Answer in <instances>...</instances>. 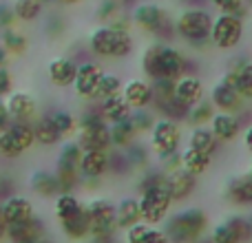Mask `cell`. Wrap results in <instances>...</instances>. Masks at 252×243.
<instances>
[{
    "label": "cell",
    "instance_id": "obj_1",
    "mask_svg": "<svg viewBox=\"0 0 252 243\" xmlns=\"http://www.w3.org/2000/svg\"><path fill=\"white\" fill-rule=\"evenodd\" d=\"M213 13L206 7H186L173 18L175 33L188 49L201 51L210 44V27H213Z\"/></svg>",
    "mask_w": 252,
    "mask_h": 243
},
{
    "label": "cell",
    "instance_id": "obj_2",
    "mask_svg": "<svg viewBox=\"0 0 252 243\" xmlns=\"http://www.w3.org/2000/svg\"><path fill=\"white\" fill-rule=\"evenodd\" d=\"M130 22H133V27H137L139 31L153 35L157 42L173 44V40L177 38V33H175V22H173V18H170L168 9L157 2H137L130 9Z\"/></svg>",
    "mask_w": 252,
    "mask_h": 243
},
{
    "label": "cell",
    "instance_id": "obj_3",
    "mask_svg": "<svg viewBox=\"0 0 252 243\" xmlns=\"http://www.w3.org/2000/svg\"><path fill=\"white\" fill-rule=\"evenodd\" d=\"M89 49L102 60H126L135 51L133 31H120L109 25H100L89 33Z\"/></svg>",
    "mask_w": 252,
    "mask_h": 243
},
{
    "label": "cell",
    "instance_id": "obj_4",
    "mask_svg": "<svg viewBox=\"0 0 252 243\" xmlns=\"http://www.w3.org/2000/svg\"><path fill=\"white\" fill-rule=\"evenodd\" d=\"M164 235L168 243H195L208 228V217L201 208H186L164 219Z\"/></svg>",
    "mask_w": 252,
    "mask_h": 243
},
{
    "label": "cell",
    "instance_id": "obj_5",
    "mask_svg": "<svg viewBox=\"0 0 252 243\" xmlns=\"http://www.w3.org/2000/svg\"><path fill=\"white\" fill-rule=\"evenodd\" d=\"M246 35V20L232 13H219L213 18L210 27V44L219 51H232L244 42Z\"/></svg>",
    "mask_w": 252,
    "mask_h": 243
},
{
    "label": "cell",
    "instance_id": "obj_6",
    "mask_svg": "<svg viewBox=\"0 0 252 243\" xmlns=\"http://www.w3.org/2000/svg\"><path fill=\"white\" fill-rule=\"evenodd\" d=\"M137 204H139L142 221L148 223V226H157V223H161L168 217L173 199H170V192L166 188V183H159V186L146 188V190L139 192Z\"/></svg>",
    "mask_w": 252,
    "mask_h": 243
},
{
    "label": "cell",
    "instance_id": "obj_7",
    "mask_svg": "<svg viewBox=\"0 0 252 243\" xmlns=\"http://www.w3.org/2000/svg\"><path fill=\"white\" fill-rule=\"evenodd\" d=\"M33 146L35 139L31 122H11L9 128L0 133V157L4 159H18Z\"/></svg>",
    "mask_w": 252,
    "mask_h": 243
},
{
    "label": "cell",
    "instance_id": "obj_8",
    "mask_svg": "<svg viewBox=\"0 0 252 243\" xmlns=\"http://www.w3.org/2000/svg\"><path fill=\"white\" fill-rule=\"evenodd\" d=\"M89 217V228L95 239H109L118 230V219H115V204L106 197H95L89 204H84Z\"/></svg>",
    "mask_w": 252,
    "mask_h": 243
},
{
    "label": "cell",
    "instance_id": "obj_9",
    "mask_svg": "<svg viewBox=\"0 0 252 243\" xmlns=\"http://www.w3.org/2000/svg\"><path fill=\"white\" fill-rule=\"evenodd\" d=\"M151 135V152L155 159H161L166 155H173L182 148V128L179 122L166 120V118H157L153 128L148 130Z\"/></svg>",
    "mask_w": 252,
    "mask_h": 243
},
{
    "label": "cell",
    "instance_id": "obj_10",
    "mask_svg": "<svg viewBox=\"0 0 252 243\" xmlns=\"http://www.w3.org/2000/svg\"><path fill=\"white\" fill-rule=\"evenodd\" d=\"M182 75H195V64L190 56H186L175 44L159 42V78L179 80Z\"/></svg>",
    "mask_w": 252,
    "mask_h": 243
},
{
    "label": "cell",
    "instance_id": "obj_11",
    "mask_svg": "<svg viewBox=\"0 0 252 243\" xmlns=\"http://www.w3.org/2000/svg\"><path fill=\"white\" fill-rule=\"evenodd\" d=\"M104 75V69H102L100 62L95 60H87V62H80L78 71H75V80H73V91L80 100L89 102L93 100L95 95V87L100 82V78Z\"/></svg>",
    "mask_w": 252,
    "mask_h": 243
},
{
    "label": "cell",
    "instance_id": "obj_12",
    "mask_svg": "<svg viewBox=\"0 0 252 243\" xmlns=\"http://www.w3.org/2000/svg\"><path fill=\"white\" fill-rule=\"evenodd\" d=\"M210 104L215 106V111L221 113H244L246 111V100L226 82L223 78H219L217 82L210 87Z\"/></svg>",
    "mask_w": 252,
    "mask_h": 243
},
{
    "label": "cell",
    "instance_id": "obj_13",
    "mask_svg": "<svg viewBox=\"0 0 252 243\" xmlns=\"http://www.w3.org/2000/svg\"><path fill=\"white\" fill-rule=\"evenodd\" d=\"M4 102L13 122H33L38 118V100L29 91H11Z\"/></svg>",
    "mask_w": 252,
    "mask_h": 243
},
{
    "label": "cell",
    "instance_id": "obj_14",
    "mask_svg": "<svg viewBox=\"0 0 252 243\" xmlns=\"http://www.w3.org/2000/svg\"><path fill=\"white\" fill-rule=\"evenodd\" d=\"M206 97V87L199 75H182L175 80V100L182 102L186 109H192Z\"/></svg>",
    "mask_w": 252,
    "mask_h": 243
},
{
    "label": "cell",
    "instance_id": "obj_15",
    "mask_svg": "<svg viewBox=\"0 0 252 243\" xmlns=\"http://www.w3.org/2000/svg\"><path fill=\"white\" fill-rule=\"evenodd\" d=\"M80 182L84 179H102L109 173V151H82L78 161Z\"/></svg>",
    "mask_w": 252,
    "mask_h": 243
},
{
    "label": "cell",
    "instance_id": "obj_16",
    "mask_svg": "<svg viewBox=\"0 0 252 243\" xmlns=\"http://www.w3.org/2000/svg\"><path fill=\"white\" fill-rule=\"evenodd\" d=\"M75 71H78V62L66 56H58L49 60L47 78L56 89H71L75 80Z\"/></svg>",
    "mask_w": 252,
    "mask_h": 243
},
{
    "label": "cell",
    "instance_id": "obj_17",
    "mask_svg": "<svg viewBox=\"0 0 252 243\" xmlns=\"http://www.w3.org/2000/svg\"><path fill=\"white\" fill-rule=\"evenodd\" d=\"M0 210H2V217L4 221L9 223H20V221H27L35 214V208H33V201L25 195H9L7 199L0 201Z\"/></svg>",
    "mask_w": 252,
    "mask_h": 243
},
{
    "label": "cell",
    "instance_id": "obj_18",
    "mask_svg": "<svg viewBox=\"0 0 252 243\" xmlns=\"http://www.w3.org/2000/svg\"><path fill=\"white\" fill-rule=\"evenodd\" d=\"M122 97L130 109H148L153 104V89L146 78H130L122 87Z\"/></svg>",
    "mask_w": 252,
    "mask_h": 243
},
{
    "label": "cell",
    "instance_id": "obj_19",
    "mask_svg": "<svg viewBox=\"0 0 252 243\" xmlns=\"http://www.w3.org/2000/svg\"><path fill=\"white\" fill-rule=\"evenodd\" d=\"M208 126H210V130H213V135L221 144L235 142V139L239 137V133L244 130V124H241L239 115L237 113H221V111H217V113L213 115V120H210Z\"/></svg>",
    "mask_w": 252,
    "mask_h": 243
},
{
    "label": "cell",
    "instance_id": "obj_20",
    "mask_svg": "<svg viewBox=\"0 0 252 243\" xmlns=\"http://www.w3.org/2000/svg\"><path fill=\"white\" fill-rule=\"evenodd\" d=\"M166 188L170 192V199L175 201H184L195 192L197 188V177L190 173H186L184 168H175L170 173H166Z\"/></svg>",
    "mask_w": 252,
    "mask_h": 243
},
{
    "label": "cell",
    "instance_id": "obj_21",
    "mask_svg": "<svg viewBox=\"0 0 252 243\" xmlns=\"http://www.w3.org/2000/svg\"><path fill=\"white\" fill-rule=\"evenodd\" d=\"M44 223L40 217H31L27 221H20V223H9L7 230H4V239L9 243H20V241H27V239H40L44 237Z\"/></svg>",
    "mask_w": 252,
    "mask_h": 243
},
{
    "label": "cell",
    "instance_id": "obj_22",
    "mask_svg": "<svg viewBox=\"0 0 252 243\" xmlns=\"http://www.w3.org/2000/svg\"><path fill=\"white\" fill-rule=\"evenodd\" d=\"M226 197L235 206H252V177L248 173L232 175L226 182Z\"/></svg>",
    "mask_w": 252,
    "mask_h": 243
},
{
    "label": "cell",
    "instance_id": "obj_23",
    "mask_svg": "<svg viewBox=\"0 0 252 243\" xmlns=\"http://www.w3.org/2000/svg\"><path fill=\"white\" fill-rule=\"evenodd\" d=\"M29 188L31 192H35L42 199H53L56 195H60V183H58V177L53 170H33L29 177Z\"/></svg>",
    "mask_w": 252,
    "mask_h": 243
},
{
    "label": "cell",
    "instance_id": "obj_24",
    "mask_svg": "<svg viewBox=\"0 0 252 243\" xmlns=\"http://www.w3.org/2000/svg\"><path fill=\"white\" fill-rule=\"evenodd\" d=\"M210 166H213V157L206 155V152H199L190 146L179 151V168H184L186 173L195 175V177L206 175L210 170Z\"/></svg>",
    "mask_w": 252,
    "mask_h": 243
},
{
    "label": "cell",
    "instance_id": "obj_25",
    "mask_svg": "<svg viewBox=\"0 0 252 243\" xmlns=\"http://www.w3.org/2000/svg\"><path fill=\"white\" fill-rule=\"evenodd\" d=\"M188 146L215 157L219 152V148H221V142L213 135L210 126H192L190 133H188Z\"/></svg>",
    "mask_w": 252,
    "mask_h": 243
},
{
    "label": "cell",
    "instance_id": "obj_26",
    "mask_svg": "<svg viewBox=\"0 0 252 243\" xmlns=\"http://www.w3.org/2000/svg\"><path fill=\"white\" fill-rule=\"evenodd\" d=\"M246 102H252V60L246 62L244 66H239L237 71H226L221 75Z\"/></svg>",
    "mask_w": 252,
    "mask_h": 243
},
{
    "label": "cell",
    "instance_id": "obj_27",
    "mask_svg": "<svg viewBox=\"0 0 252 243\" xmlns=\"http://www.w3.org/2000/svg\"><path fill=\"white\" fill-rule=\"evenodd\" d=\"M31 126H33V139L38 146L42 148H53L58 146V144L62 142V135L58 133V128L51 124V120H49V115H38L33 122H31Z\"/></svg>",
    "mask_w": 252,
    "mask_h": 243
},
{
    "label": "cell",
    "instance_id": "obj_28",
    "mask_svg": "<svg viewBox=\"0 0 252 243\" xmlns=\"http://www.w3.org/2000/svg\"><path fill=\"white\" fill-rule=\"evenodd\" d=\"M84 204L75 197V192H60L53 197V214L58 221H69L71 217H75L78 213H82Z\"/></svg>",
    "mask_w": 252,
    "mask_h": 243
},
{
    "label": "cell",
    "instance_id": "obj_29",
    "mask_svg": "<svg viewBox=\"0 0 252 243\" xmlns=\"http://www.w3.org/2000/svg\"><path fill=\"white\" fill-rule=\"evenodd\" d=\"M115 219H118V230H128L130 226L142 221L137 197H126V199L118 201L115 204Z\"/></svg>",
    "mask_w": 252,
    "mask_h": 243
},
{
    "label": "cell",
    "instance_id": "obj_30",
    "mask_svg": "<svg viewBox=\"0 0 252 243\" xmlns=\"http://www.w3.org/2000/svg\"><path fill=\"white\" fill-rule=\"evenodd\" d=\"M130 106L126 104V100L122 97V93L120 95H113L109 97V100H102L100 102V115L102 120L106 122V124H115V122H122L130 115Z\"/></svg>",
    "mask_w": 252,
    "mask_h": 243
},
{
    "label": "cell",
    "instance_id": "obj_31",
    "mask_svg": "<svg viewBox=\"0 0 252 243\" xmlns=\"http://www.w3.org/2000/svg\"><path fill=\"white\" fill-rule=\"evenodd\" d=\"M0 47L9 53V56H25L29 49V38L25 31H20L18 27L0 31Z\"/></svg>",
    "mask_w": 252,
    "mask_h": 243
},
{
    "label": "cell",
    "instance_id": "obj_32",
    "mask_svg": "<svg viewBox=\"0 0 252 243\" xmlns=\"http://www.w3.org/2000/svg\"><path fill=\"white\" fill-rule=\"evenodd\" d=\"M126 243H168V239L155 226H148V223L139 221L126 230Z\"/></svg>",
    "mask_w": 252,
    "mask_h": 243
},
{
    "label": "cell",
    "instance_id": "obj_33",
    "mask_svg": "<svg viewBox=\"0 0 252 243\" xmlns=\"http://www.w3.org/2000/svg\"><path fill=\"white\" fill-rule=\"evenodd\" d=\"M109 133H111V148H118V151H124L128 144H133L137 139V130L133 128L128 118L122 122H115V124H109Z\"/></svg>",
    "mask_w": 252,
    "mask_h": 243
},
{
    "label": "cell",
    "instance_id": "obj_34",
    "mask_svg": "<svg viewBox=\"0 0 252 243\" xmlns=\"http://www.w3.org/2000/svg\"><path fill=\"white\" fill-rule=\"evenodd\" d=\"M151 155H153L151 148H148L146 144L137 142V139L124 148V157H126V161H128V166H130V173L148 168V166H151Z\"/></svg>",
    "mask_w": 252,
    "mask_h": 243
},
{
    "label": "cell",
    "instance_id": "obj_35",
    "mask_svg": "<svg viewBox=\"0 0 252 243\" xmlns=\"http://www.w3.org/2000/svg\"><path fill=\"white\" fill-rule=\"evenodd\" d=\"M139 69H142V75L148 80V82L159 78V42L148 44V47L142 51Z\"/></svg>",
    "mask_w": 252,
    "mask_h": 243
},
{
    "label": "cell",
    "instance_id": "obj_36",
    "mask_svg": "<svg viewBox=\"0 0 252 243\" xmlns=\"http://www.w3.org/2000/svg\"><path fill=\"white\" fill-rule=\"evenodd\" d=\"M62 232H64L66 239L71 241H82L91 235V228H89V217H87V210L82 208V213H78L75 217H71L69 221H62Z\"/></svg>",
    "mask_w": 252,
    "mask_h": 243
},
{
    "label": "cell",
    "instance_id": "obj_37",
    "mask_svg": "<svg viewBox=\"0 0 252 243\" xmlns=\"http://www.w3.org/2000/svg\"><path fill=\"white\" fill-rule=\"evenodd\" d=\"M11 9L16 13L18 22L31 25V22H35L44 13V2H40V0H13Z\"/></svg>",
    "mask_w": 252,
    "mask_h": 243
},
{
    "label": "cell",
    "instance_id": "obj_38",
    "mask_svg": "<svg viewBox=\"0 0 252 243\" xmlns=\"http://www.w3.org/2000/svg\"><path fill=\"white\" fill-rule=\"evenodd\" d=\"M47 115H49V120H51V124L58 128V133L62 135V139L75 135V130H78V118H75L71 111L56 109V111H49Z\"/></svg>",
    "mask_w": 252,
    "mask_h": 243
},
{
    "label": "cell",
    "instance_id": "obj_39",
    "mask_svg": "<svg viewBox=\"0 0 252 243\" xmlns=\"http://www.w3.org/2000/svg\"><path fill=\"white\" fill-rule=\"evenodd\" d=\"M122 87H124V80L120 78L118 73H104L95 87L93 100L102 102V100H109V97H113V95H120V93H122Z\"/></svg>",
    "mask_w": 252,
    "mask_h": 243
},
{
    "label": "cell",
    "instance_id": "obj_40",
    "mask_svg": "<svg viewBox=\"0 0 252 243\" xmlns=\"http://www.w3.org/2000/svg\"><path fill=\"white\" fill-rule=\"evenodd\" d=\"M82 157V148L75 139H66L62 142L60 151H58V161L56 166H66V168H78V161Z\"/></svg>",
    "mask_w": 252,
    "mask_h": 243
},
{
    "label": "cell",
    "instance_id": "obj_41",
    "mask_svg": "<svg viewBox=\"0 0 252 243\" xmlns=\"http://www.w3.org/2000/svg\"><path fill=\"white\" fill-rule=\"evenodd\" d=\"M215 113H217V111H215V106L210 104V100H206V97H204L199 104H195L192 109H188L186 122L190 126H208Z\"/></svg>",
    "mask_w": 252,
    "mask_h": 243
},
{
    "label": "cell",
    "instance_id": "obj_42",
    "mask_svg": "<svg viewBox=\"0 0 252 243\" xmlns=\"http://www.w3.org/2000/svg\"><path fill=\"white\" fill-rule=\"evenodd\" d=\"M128 120H130L133 128L137 130V135H139V133H148V130L153 128L157 115H155V111L148 106V109H133L130 115H128Z\"/></svg>",
    "mask_w": 252,
    "mask_h": 243
},
{
    "label": "cell",
    "instance_id": "obj_43",
    "mask_svg": "<svg viewBox=\"0 0 252 243\" xmlns=\"http://www.w3.org/2000/svg\"><path fill=\"white\" fill-rule=\"evenodd\" d=\"M122 4L118 2V0H100L95 7V18L102 22V25H109L111 20H115V18L122 13Z\"/></svg>",
    "mask_w": 252,
    "mask_h": 243
},
{
    "label": "cell",
    "instance_id": "obj_44",
    "mask_svg": "<svg viewBox=\"0 0 252 243\" xmlns=\"http://www.w3.org/2000/svg\"><path fill=\"white\" fill-rule=\"evenodd\" d=\"M219 13H232V16H239L246 20L248 16V7H246L244 0H208Z\"/></svg>",
    "mask_w": 252,
    "mask_h": 243
},
{
    "label": "cell",
    "instance_id": "obj_45",
    "mask_svg": "<svg viewBox=\"0 0 252 243\" xmlns=\"http://www.w3.org/2000/svg\"><path fill=\"white\" fill-rule=\"evenodd\" d=\"M226 223L230 226V230L235 232L239 241H248L250 237H252V226H250L248 219H244V217H230V219H226Z\"/></svg>",
    "mask_w": 252,
    "mask_h": 243
},
{
    "label": "cell",
    "instance_id": "obj_46",
    "mask_svg": "<svg viewBox=\"0 0 252 243\" xmlns=\"http://www.w3.org/2000/svg\"><path fill=\"white\" fill-rule=\"evenodd\" d=\"M210 241H213V243H241L239 239H237L235 232L230 230V226H228L226 221H223V223H217V226L213 228Z\"/></svg>",
    "mask_w": 252,
    "mask_h": 243
},
{
    "label": "cell",
    "instance_id": "obj_47",
    "mask_svg": "<svg viewBox=\"0 0 252 243\" xmlns=\"http://www.w3.org/2000/svg\"><path fill=\"white\" fill-rule=\"evenodd\" d=\"M16 25H18V20H16V13H13L11 4L0 2V31L11 29V27H16Z\"/></svg>",
    "mask_w": 252,
    "mask_h": 243
},
{
    "label": "cell",
    "instance_id": "obj_48",
    "mask_svg": "<svg viewBox=\"0 0 252 243\" xmlns=\"http://www.w3.org/2000/svg\"><path fill=\"white\" fill-rule=\"evenodd\" d=\"M11 91H13V73L9 71V66H0V100H4Z\"/></svg>",
    "mask_w": 252,
    "mask_h": 243
},
{
    "label": "cell",
    "instance_id": "obj_49",
    "mask_svg": "<svg viewBox=\"0 0 252 243\" xmlns=\"http://www.w3.org/2000/svg\"><path fill=\"white\" fill-rule=\"evenodd\" d=\"M44 29H47V33L51 35V38H58V35L64 31V20H62L60 16H51L47 20V25H44Z\"/></svg>",
    "mask_w": 252,
    "mask_h": 243
},
{
    "label": "cell",
    "instance_id": "obj_50",
    "mask_svg": "<svg viewBox=\"0 0 252 243\" xmlns=\"http://www.w3.org/2000/svg\"><path fill=\"white\" fill-rule=\"evenodd\" d=\"M11 115H9V109H7V102L0 100V133H2L4 128H9V124H11Z\"/></svg>",
    "mask_w": 252,
    "mask_h": 243
},
{
    "label": "cell",
    "instance_id": "obj_51",
    "mask_svg": "<svg viewBox=\"0 0 252 243\" xmlns=\"http://www.w3.org/2000/svg\"><path fill=\"white\" fill-rule=\"evenodd\" d=\"M241 139H244V146L248 148V152L252 155V122L244 128V137H241Z\"/></svg>",
    "mask_w": 252,
    "mask_h": 243
},
{
    "label": "cell",
    "instance_id": "obj_52",
    "mask_svg": "<svg viewBox=\"0 0 252 243\" xmlns=\"http://www.w3.org/2000/svg\"><path fill=\"white\" fill-rule=\"evenodd\" d=\"M9 58H11V56H9V53L0 47V66H9Z\"/></svg>",
    "mask_w": 252,
    "mask_h": 243
},
{
    "label": "cell",
    "instance_id": "obj_53",
    "mask_svg": "<svg viewBox=\"0 0 252 243\" xmlns=\"http://www.w3.org/2000/svg\"><path fill=\"white\" fill-rule=\"evenodd\" d=\"M4 230H7V221H4V217H2V210H0V241L4 239Z\"/></svg>",
    "mask_w": 252,
    "mask_h": 243
},
{
    "label": "cell",
    "instance_id": "obj_54",
    "mask_svg": "<svg viewBox=\"0 0 252 243\" xmlns=\"http://www.w3.org/2000/svg\"><path fill=\"white\" fill-rule=\"evenodd\" d=\"M206 0H186V7H204Z\"/></svg>",
    "mask_w": 252,
    "mask_h": 243
},
{
    "label": "cell",
    "instance_id": "obj_55",
    "mask_svg": "<svg viewBox=\"0 0 252 243\" xmlns=\"http://www.w3.org/2000/svg\"><path fill=\"white\" fill-rule=\"evenodd\" d=\"M56 2H60V4H78V2H82V0H56Z\"/></svg>",
    "mask_w": 252,
    "mask_h": 243
},
{
    "label": "cell",
    "instance_id": "obj_56",
    "mask_svg": "<svg viewBox=\"0 0 252 243\" xmlns=\"http://www.w3.org/2000/svg\"><path fill=\"white\" fill-rule=\"evenodd\" d=\"M20 243H47V241H44V237H40V239H27V241H20Z\"/></svg>",
    "mask_w": 252,
    "mask_h": 243
},
{
    "label": "cell",
    "instance_id": "obj_57",
    "mask_svg": "<svg viewBox=\"0 0 252 243\" xmlns=\"http://www.w3.org/2000/svg\"><path fill=\"white\" fill-rule=\"evenodd\" d=\"M244 2H246V7L248 9H252V0H244Z\"/></svg>",
    "mask_w": 252,
    "mask_h": 243
},
{
    "label": "cell",
    "instance_id": "obj_58",
    "mask_svg": "<svg viewBox=\"0 0 252 243\" xmlns=\"http://www.w3.org/2000/svg\"><path fill=\"white\" fill-rule=\"evenodd\" d=\"M248 175L252 177V159H250V166H248Z\"/></svg>",
    "mask_w": 252,
    "mask_h": 243
},
{
    "label": "cell",
    "instance_id": "obj_59",
    "mask_svg": "<svg viewBox=\"0 0 252 243\" xmlns=\"http://www.w3.org/2000/svg\"><path fill=\"white\" fill-rule=\"evenodd\" d=\"M248 221H250V226H252V217H250V219H248Z\"/></svg>",
    "mask_w": 252,
    "mask_h": 243
}]
</instances>
